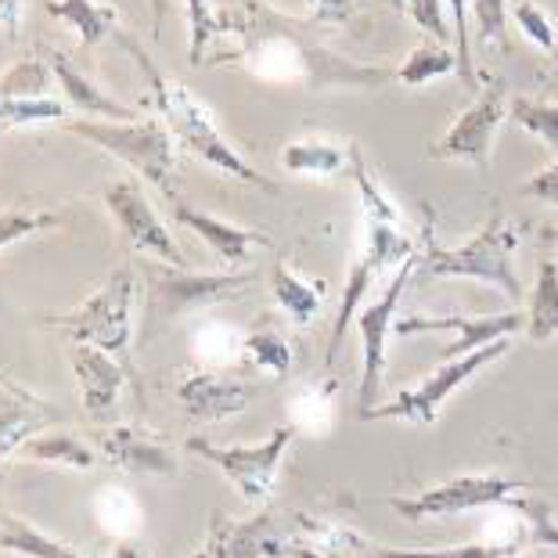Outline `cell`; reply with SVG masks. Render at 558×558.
<instances>
[{
	"label": "cell",
	"mask_w": 558,
	"mask_h": 558,
	"mask_svg": "<svg viewBox=\"0 0 558 558\" xmlns=\"http://www.w3.org/2000/svg\"><path fill=\"white\" fill-rule=\"evenodd\" d=\"M314 19H289L281 11L267 8L264 0H234L231 8L220 11V33H234L242 40V51L234 58H242L245 51H256L264 44H289V51L300 58L306 83L311 87H361L375 90L386 83H397V69L383 65H364L353 58H342L331 51L328 44H320L314 37ZM231 58V62H234Z\"/></svg>",
	"instance_id": "1"
},
{
	"label": "cell",
	"mask_w": 558,
	"mask_h": 558,
	"mask_svg": "<svg viewBox=\"0 0 558 558\" xmlns=\"http://www.w3.org/2000/svg\"><path fill=\"white\" fill-rule=\"evenodd\" d=\"M314 522V515L284 505H264L248 519L213 508L206 541L187 558H317Z\"/></svg>",
	"instance_id": "2"
},
{
	"label": "cell",
	"mask_w": 558,
	"mask_h": 558,
	"mask_svg": "<svg viewBox=\"0 0 558 558\" xmlns=\"http://www.w3.org/2000/svg\"><path fill=\"white\" fill-rule=\"evenodd\" d=\"M515 248H519V231L508 223L505 213H494V217L461 245H439L433 234L425 231V242L418 245V256H414V270H418L425 281L469 278L480 284H490V289L508 295V300H522V281L512 264Z\"/></svg>",
	"instance_id": "3"
},
{
	"label": "cell",
	"mask_w": 558,
	"mask_h": 558,
	"mask_svg": "<svg viewBox=\"0 0 558 558\" xmlns=\"http://www.w3.org/2000/svg\"><path fill=\"white\" fill-rule=\"evenodd\" d=\"M120 37V47L123 51L134 58V62L145 69V76H148V83H151V98H156V105H159V112H162V120L170 123V130L177 137L184 141L187 148L195 151L198 159H206L209 166H217L220 173H231V177H239V181H245V184H256V187H264L267 195H275L278 187H275V181L270 177H264L259 170H253L239 151H234L228 141L220 137V130H217V123H213V116L206 112V105H198L192 94H187L181 83H173V80H166L162 76V69L151 62V58L141 51V47L126 37V33H116Z\"/></svg>",
	"instance_id": "4"
},
{
	"label": "cell",
	"mask_w": 558,
	"mask_h": 558,
	"mask_svg": "<svg viewBox=\"0 0 558 558\" xmlns=\"http://www.w3.org/2000/svg\"><path fill=\"white\" fill-rule=\"evenodd\" d=\"M141 278H145L141 347H148L159 336V328L170 325V320L234 300L256 281L253 275H242V270H234V275H195V270L173 264H141Z\"/></svg>",
	"instance_id": "5"
},
{
	"label": "cell",
	"mask_w": 558,
	"mask_h": 558,
	"mask_svg": "<svg viewBox=\"0 0 558 558\" xmlns=\"http://www.w3.org/2000/svg\"><path fill=\"white\" fill-rule=\"evenodd\" d=\"M134 270L120 267L116 275L101 284L90 300H83L73 314L51 317L47 325L65 328L76 342L98 347L105 353H112L116 361L130 357V314H134Z\"/></svg>",
	"instance_id": "6"
},
{
	"label": "cell",
	"mask_w": 558,
	"mask_h": 558,
	"mask_svg": "<svg viewBox=\"0 0 558 558\" xmlns=\"http://www.w3.org/2000/svg\"><path fill=\"white\" fill-rule=\"evenodd\" d=\"M69 134H76L90 145L112 151L116 159H123L130 170H137L148 184H156L162 195L173 192L170 173H173V151L170 134L156 120H134V123H112V120H83L65 123Z\"/></svg>",
	"instance_id": "7"
},
{
	"label": "cell",
	"mask_w": 558,
	"mask_h": 558,
	"mask_svg": "<svg viewBox=\"0 0 558 558\" xmlns=\"http://www.w3.org/2000/svg\"><path fill=\"white\" fill-rule=\"evenodd\" d=\"M530 486H533L530 480L505 476V472H465V476L444 480L414 497H393L389 505H393V512L400 519L425 522V519L465 515V512H476V508L512 505Z\"/></svg>",
	"instance_id": "8"
},
{
	"label": "cell",
	"mask_w": 558,
	"mask_h": 558,
	"mask_svg": "<svg viewBox=\"0 0 558 558\" xmlns=\"http://www.w3.org/2000/svg\"><path fill=\"white\" fill-rule=\"evenodd\" d=\"M295 429L292 425H278L264 444H213L206 436H187V450L206 458L228 476L248 505H267L278 483V465L289 450Z\"/></svg>",
	"instance_id": "9"
},
{
	"label": "cell",
	"mask_w": 558,
	"mask_h": 558,
	"mask_svg": "<svg viewBox=\"0 0 558 558\" xmlns=\"http://www.w3.org/2000/svg\"><path fill=\"white\" fill-rule=\"evenodd\" d=\"M508 350H512V339H501V342H494V347H483L476 353H469V357L444 361L433 375H425L418 386L400 389L393 400L378 403V408L367 414V422L372 418H397V422H408V425H433L439 408H444V403L454 397L469 378H476L483 367L501 361Z\"/></svg>",
	"instance_id": "10"
},
{
	"label": "cell",
	"mask_w": 558,
	"mask_h": 558,
	"mask_svg": "<svg viewBox=\"0 0 558 558\" xmlns=\"http://www.w3.org/2000/svg\"><path fill=\"white\" fill-rule=\"evenodd\" d=\"M418 256V245H414L408 234H400L397 223H378V220H367V245H364V256L357 264L350 267V278H347V292H342V306H339V317H336V328H331V339H328V364L336 361V353L342 347V336L347 328L353 325L357 317L361 303L367 300L372 292L375 278L383 275L386 267H403Z\"/></svg>",
	"instance_id": "11"
},
{
	"label": "cell",
	"mask_w": 558,
	"mask_h": 558,
	"mask_svg": "<svg viewBox=\"0 0 558 558\" xmlns=\"http://www.w3.org/2000/svg\"><path fill=\"white\" fill-rule=\"evenodd\" d=\"M408 275H414V259L397 270V278L389 281V289L378 295L375 303H364V311L357 314V331H361V389H357V414L367 422V414L378 408V393H383V375H386V347L389 336L397 328V306L400 295L408 289Z\"/></svg>",
	"instance_id": "12"
},
{
	"label": "cell",
	"mask_w": 558,
	"mask_h": 558,
	"mask_svg": "<svg viewBox=\"0 0 558 558\" xmlns=\"http://www.w3.org/2000/svg\"><path fill=\"white\" fill-rule=\"evenodd\" d=\"M505 120V83L494 80L490 87L480 90V98L444 130V137L429 148L436 159H461L476 166L480 173L490 170V148L497 137V126Z\"/></svg>",
	"instance_id": "13"
},
{
	"label": "cell",
	"mask_w": 558,
	"mask_h": 558,
	"mask_svg": "<svg viewBox=\"0 0 558 558\" xmlns=\"http://www.w3.org/2000/svg\"><path fill=\"white\" fill-rule=\"evenodd\" d=\"M105 206H109L112 220L120 223L123 239L141 248V253L156 256L162 259V264H173V267H184V253L177 248V242L170 239V231H166V223L159 220L156 206L148 202V195L141 192L137 181H130V177H123V181H112L105 184Z\"/></svg>",
	"instance_id": "14"
},
{
	"label": "cell",
	"mask_w": 558,
	"mask_h": 558,
	"mask_svg": "<svg viewBox=\"0 0 558 558\" xmlns=\"http://www.w3.org/2000/svg\"><path fill=\"white\" fill-rule=\"evenodd\" d=\"M418 331H454V342L444 347L439 353V364L444 361H458V357H469L483 347H494L501 339H512L515 331H526V314L522 311H505V314H486V317H403L397 320L393 336L400 339H411Z\"/></svg>",
	"instance_id": "15"
},
{
	"label": "cell",
	"mask_w": 558,
	"mask_h": 558,
	"mask_svg": "<svg viewBox=\"0 0 558 558\" xmlns=\"http://www.w3.org/2000/svg\"><path fill=\"white\" fill-rule=\"evenodd\" d=\"M98 450L109 465L130 472V476H148V480L177 476V454L170 439L148 429V425H112V429H101Z\"/></svg>",
	"instance_id": "16"
},
{
	"label": "cell",
	"mask_w": 558,
	"mask_h": 558,
	"mask_svg": "<svg viewBox=\"0 0 558 558\" xmlns=\"http://www.w3.org/2000/svg\"><path fill=\"white\" fill-rule=\"evenodd\" d=\"M177 397H181V408L187 411L192 422H220V418H231V414L245 411L248 403L256 400V389L242 383V378L206 372V367H192V372H184L181 383H177Z\"/></svg>",
	"instance_id": "17"
},
{
	"label": "cell",
	"mask_w": 558,
	"mask_h": 558,
	"mask_svg": "<svg viewBox=\"0 0 558 558\" xmlns=\"http://www.w3.org/2000/svg\"><path fill=\"white\" fill-rule=\"evenodd\" d=\"M69 364H73L87 418L98 425L112 422L116 400H120V386L126 378V364L116 361L112 353H105L98 347H87V342H76V347L69 350Z\"/></svg>",
	"instance_id": "18"
},
{
	"label": "cell",
	"mask_w": 558,
	"mask_h": 558,
	"mask_svg": "<svg viewBox=\"0 0 558 558\" xmlns=\"http://www.w3.org/2000/svg\"><path fill=\"white\" fill-rule=\"evenodd\" d=\"M166 202H170L173 220L184 223L187 231H195L198 239L206 242L220 259H228V264H245V259L253 256L256 248L270 245L267 234H259L253 228H239V223H231V220H223V217H213V213L192 206V202L181 198L177 192L166 195Z\"/></svg>",
	"instance_id": "19"
},
{
	"label": "cell",
	"mask_w": 558,
	"mask_h": 558,
	"mask_svg": "<svg viewBox=\"0 0 558 558\" xmlns=\"http://www.w3.org/2000/svg\"><path fill=\"white\" fill-rule=\"evenodd\" d=\"M62 414H65L62 408H54L44 397L11 383L8 375H0V461L19 454V447L26 439L40 436V429L54 425Z\"/></svg>",
	"instance_id": "20"
},
{
	"label": "cell",
	"mask_w": 558,
	"mask_h": 558,
	"mask_svg": "<svg viewBox=\"0 0 558 558\" xmlns=\"http://www.w3.org/2000/svg\"><path fill=\"white\" fill-rule=\"evenodd\" d=\"M47 65H51L54 80L62 83V94L69 105H76L83 116H90V120H112V123H134L141 120L137 109H130L120 98H112V94H105L98 83H94L83 69H76L62 51H51L47 54Z\"/></svg>",
	"instance_id": "21"
},
{
	"label": "cell",
	"mask_w": 558,
	"mask_h": 558,
	"mask_svg": "<svg viewBox=\"0 0 558 558\" xmlns=\"http://www.w3.org/2000/svg\"><path fill=\"white\" fill-rule=\"evenodd\" d=\"M0 551H11L22 558H98L90 551L73 548V544H65L62 537H51L37 522L11 515V512L0 515Z\"/></svg>",
	"instance_id": "22"
},
{
	"label": "cell",
	"mask_w": 558,
	"mask_h": 558,
	"mask_svg": "<svg viewBox=\"0 0 558 558\" xmlns=\"http://www.w3.org/2000/svg\"><path fill=\"white\" fill-rule=\"evenodd\" d=\"M270 292H275L278 306L295 320V325H311V320L320 314V306H325L328 281H306L295 275L292 267L278 264L275 275H270Z\"/></svg>",
	"instance_id": "23"
},
{
	"label": "cell",
	"mask_w": 558,
	"mask_h": 558,
	"mask_svg": "<svg viewBox=\"0 0 558 558\" xmlns=\"http://www.w3.org/2000/svg\"><path fill=\"white\" fill-rule=\"evenodd\" d=\"M526 336L530 342L558 339V264L541 259L537 281H533L530 306H526Z\"/></svg>",
	"instance_id": "24"
},
{
	"label": "cell",
	"mask_w": 558,
	"mask_h": 558,
	"mask_svg": "<svg viewBox=\"0 0 558 558\" xmlns=\"http://www.w3.org/2000/svg\"><path fill=\"white\" fill-rule=\"evenodd\" d=\"M15 458L19 461H44V465H69V469H90L94 465V450L69 433L33 436L19 447Z\"/></svg>",
	"instance_id": "25"
},
{
	"label": "cell",
	"mask_w": 558,
	"mask_h": 558,
	"mask_svg": "<svg viewBox=\"0 0 558 558\" xmlns=\"http://www.w3.org/2000/svg\"><path fill=\"white\" fill-rule=\"evenodd\" d=\"M281 166L292 173H347L350 145H328V141H292L281 148Z\"/></svg>",
	"instance_id": "26"
},
{
	"label": "cell",
	"mask_w": 558,
	"mask_h": 558,
	"mask_svg": "<svg viewBox=\"0 0 558 558\" xmlns=\"http://www.w3.org/2000/svg\"><path fill=\"white\" fill-rule=\"evenodd\" d=\"M47 15L69 22L83 44H101L109 33H116V11L94 4V0H51Z\"/></svg>",
	"instance_id": "27"
},
{
	"label": "cell",
	"mask_w": 558,
	"mask_h": 558,
	"mask_svg": "<svg viewBox=\"0 0 558 558\" xmlns=\"http://www.w3.org/2000/svg\"><path fill=\"white\" fill-rule=\"evenodd\" d=\"M447 73H458V54L444 44L425 40L403 58V65L397 69V83H403V87H422V83L439 80Z\"/></svg>",
	"instance_id": "28"
},
{
	"label": "cell",
	"mask_w": 558,
	"mask_h": 558,
	"mask_svg": "<svg viewBox=\"0 0 558 558\" xmlns=\"http://www.w3.org/2000/svg\"><path fill=\"white\" fill-rule=\"evenodd\" d=\"M51 65L40 58H22L0 76V101H26V98H44L51 87Z\"/></svg>",
	"instance_id": "29"
},
{
	"label": "cell",
	"mask_w": 558,
	"mask_h": 558,
	"mask_svg": "<svg viewBox=\"0 0 558 558\" xmlns=\"http://www.w3.org/2000/svg\"><path fill=\"white\" fill-rule=\"evenodd\" d=\"M508 116L526 134L541 137L551 151H558V105H544L537 98H512L508 101Z\"/></svg>",
	"instance_id": "30"
},
{
	"label": "cell",
	"mask_w": 558,
	"mask_h": 558,
	"mask_svg": "<svg viewBox=\"0 0 558 558\" xmlns=\"http://www.w3.org/2000/svg\"><path fill=\"white\" fill-rule=\"evenodd\" d=\"M508 0H469V15L476 22L480 44H497L501 54H512V40H508Z\"/></svg>",
	"instance_id": "31"
},
{
	"label": "cell",
	"mask_w": 558,
	"mask_h": 558,
	"mask_svg": "<svg viewBox=\"0 0 558 558\" xmlns=\"http://www.w3.org/2000/svg\"><path fill=\"white\" fill-rule=\"evenodd\" d=\"M245 350H248V357H253L256 367H264V372H270V375H289L292 347L281 331H267V328L253 331V336L245 339Z\"/></svg>",
	"instance_id": "32"
},
{
	"label": "cell",
	"mask_w": 558,
	"mask_h": 558,
	"mask_svg": "<svg viewBox=\"0 0 558 558\" xmlns=\"http://www.w3.org/2000/svg\"><path fill=\"white\" fill-rule=\"evenodd\" d=\"M184 4H187V26H192V51H187V62L202 65L206 62V47L220 33V15L213 11L209 0H184Z\"/></svg>",
	"instance_id": "33"
},
{
	"label": "cell",
	"mask_w": 558,
	"mask_h": 558,
	"mask_svg": "<svg viewBox=\"0 0 558 558\" xmlns=\"http://www.w3.org/2000/svg\"><path fill=\"white\" fill-rule=\"evenodd\" d=\"M450 19H454V54H458V80L469 90H480L476 65H472V40H469V0H447Z\"/></svg>",
	"instance_id": "34"
},
{
	"label": "cell",
	"mask_w": 558,
	"mask_h": 558,
	"mask_svg": "<svg viewBox=\"0 0 558 558\" xmlns=\"http://www.w3.org/2000/svg\"><path fill=\"white\" fill-rule=\"evenodd\" d=\"M54 223H62V217H54V213H19V209L0 213V248H8L19 239H29V234H37L44 228H54Z\"/></svg>",
	"instance_id": "35"
},
{
	"label": "cell",
	"mask_w": 558,
	"mask_h": 558,
	"mask_svg": "<svg viewBox=\"0 0 558 558\" xmlns=\"http://www.w3.org/2000/svg\"><path fill=\"white\" fill-rule=\"evenodd\" d=\"M62 105L47 98H26V101H0V126L19 123H40V120H62Z\"/></svg>",
	"instance_id": "36"
},
{
	"label": "cell",
	"mask_w": 558,
	"mask_h": 558,
	"mask_svg": "<svg viewBox=\"0 0 558 558\" xmlns=\"http://www.w3.org/2000/svg\"><path fill=\"white\" fill-rule=\"evenodd\" d=\"M515 22H519V29L526 33V37L544 47V51H555V44H558V29L548 22V15L533 4V0H519L515 4Z\"/></svg>",
	"instance_id": "37"
},
{
	"label": "cell",
	"mask_w": 558,
	"mask_h": 558,
	"mask_svg": "<svg viewBox=\"0 0 558 558\" xmlns=\"http://www.w3.org/2000/svg\"><path fill=\"white\" fill-rule=\"evenodd\" d=\"M512 508H519L522 515L530 519L533 526V541L537 544H548V548H558V522L551 515V508L544 501H530V497H515Z\"/></svg>",
	"instance_id": "38"
},
{
	"label": "cell",
	"mask_w": 558,
	"mask_h": 558,
	"mask_svg": "<svg viewBox=\"0 0 558 558\" xmlns=\"http://www.w3.org/2000/svg\"><path fill=\"white\" fill-rule=\"evenodd\" d=\"M444 4L447 0H411V19L414 26L425 29L436 44H450V26H447V15H444Z\"/></svg>",
	"instance_id": "39"
},
{
	"label": "cell",
	"mask_w": 558,
	"mask_h": 558,
	"mask_svg": "<svg viewBox=\"0 0 558 558\" xmlns=\"http://www.w3.org/2000/svg\"><path fill=\"white\" fill-rule=\"evenodd\" d=\"M526 198H537V202H548V206H558V159L551 166H544L541 173H533L526 184L519 187Z\"/></svg>",
	"instance_id": "40"
},
{
	"label": "cell",
	"mask_w": 558,
	"mask_h": 558,
	"mask_svg": "<svg viewBox=\"0 0 558 558\" xmlns=\"http://www.w3.org/2000/svg\"><path fill=\"white\" fill-rule=\"evenodd\" d=\"M353 11V0H314V22L317 26H339Z\"/></svg>",
	"instance_id": "41"
},
{
	"label": "cell",
	"mask_w": 558,
	"mask_h": 558,
	"mask_svg": "<svg viewBox=\"0 0 558 558\" xmlns=\"http://www.w3.org/2000/svg\"><path fill=\"white\" fill-rule=\"evenodd\" d=\"M22 4H26V0H0V29H4L8 37H19Z\"/></svg>",
	"instance_id": "42"
},
{
	"label": "cell",
	"mask_w": 558,
	"mask_h": 558,
	"mask_svg": "<svg viewBox=\"0 0 558 558\" xmlns=\"http://www.w3.org/2000/svg\"><path fill=\"white\" fill-rule=\"evenodd\" d=\"M109 558H148V548L141 541H120Z\"/></svg>",
	"instance_id": "43"
},
{
	"label": "cell",
	"mask_w": 558,
	"mask_h": 558,
	"mask_svg": "<svg viewBox=\"0 0 558 558\" xmlns=\"http://www.w3.org/2000/svg\"><path fill=\"white\" fill-rule=\"evenodd\" d=\"M162 19H166V0H151V29H156V37L162 29Z\"/></svg>",
	"instance_id": "44"
},
{
	"label": "cell",
	"mask_w": 558,
	"mask_h": 558,
	"mask_svg": "<svg viewBox=\"0 0 558 558\" xmlns=\"http://www.w3.org/2000/svg\"><path fill=\"white\" fill-rule=\"evenodd\" d=\"M389 4H393V11H408L411 0H389Z\"/></svg>",
	"instance_id": "45"
},
{
	"label": "cell",
	"mask_w": 558,
	"mask_h": 558,
	"mask_svg": "<svg viewBox=\"0 0 558 558\" xmlns=\"http://www.w3.org/2000/svg\"><path fill=\"white\" fill-rule=\"evenodd\" d=\"M544 234H548V239L555 242V248H558V228H551V231H544Z\"/></svg>",
	"instance_id": "46"
},
{
	"label": "cell",
	"mask_w": 558,
	"mask_h": 558,
	"mask_svg": "<svg viewBox=\"0 0 558 558\" xmlns=\"http://www.w3.org/2000/svg\"><path fill=\"white\" fill-rule=\"evenodd\" d=\"M551 62H555V69H558V44H555V51H551Z\"/></svg>",
	"instance_id": "47"
}]
</instances>
